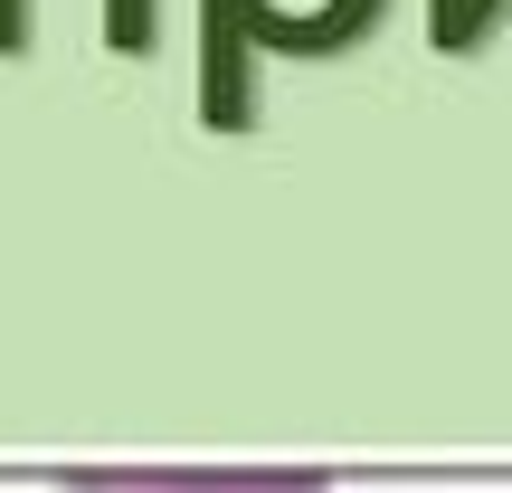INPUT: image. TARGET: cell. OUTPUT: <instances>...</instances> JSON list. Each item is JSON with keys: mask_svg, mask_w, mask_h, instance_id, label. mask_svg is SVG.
<instances>
[{"mask_svg": "<svg viewBox=\"0 0 512 493\" xmlns=\"http://www.w3.org/2000/svg\"><path fill=\"white\" fill-rule=\"evenodd\" d=\"M389 0H200V124L256 133V57H351Z\"/></svg>", "mask_w": 512, "mask_h": 493, "instance_id": "cell-1", "label": "cell"}, {"mask_svg": "<svg viewBox=\"0 0 512 493\" xmlns=\"http://www.w3.org/2000/svg\"><path fill=\"white\" fill-rule=\"evenodd\" d=\"M57 493H332V475L313 465H228V475H57Z\"/></svg>", "mask_w": 512, "mask_h": 493, "instance_id": "cell-2", "label": "cell"}, {"mask_svg": "<svg viewBox=\"0 0 512 493\" xmlns=\"http://www.w3.org/2000/svg\"><path fill=\"white\" fill-rule=\"evenodd\" d=\"M503 19H512V0H427V38H437V57H475Z\"/></svg>", "mask_w": 512, "mask_h": 493, "instance_id": "cell-3", "label": "cell"}]
</instances>
